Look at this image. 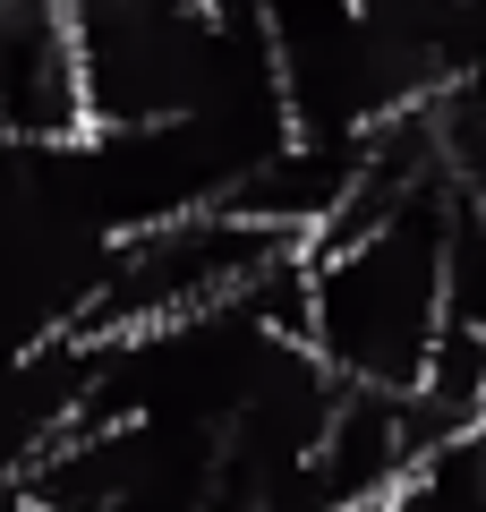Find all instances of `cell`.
<instances>
[{
	"mask_svg": "<svg viewBox=\"0 0 486 512\" xmlns=\"http://www.w3.org/2000/svg\"><path fill=\"white\" fill-rule=\"evenodd\" d=\"M444 325L486 342V205L452 180V214H444Z\"/></svg>",
	"mask_w": 486,
	"mask_h": 512,
	"instance_id": "cell-5",
	"label": "cell"
},
{
	"mask_svg": "<svg viewBox=\"0 0 486 512\" xmlns=\"http://www.w3.org/2000/svg\"><path fill=\"white\" fill-rule=\"evenodd\" d=\"M444 214L452 171L418 180L384 222L307 248V350L342 384L410 393L444 333Z\"/></svg>",
	"mask_w": 486,
	"mask_h": 512,
	"instance_id": "cell-1",
	"label": "cell"
},
{
	"mask_svg": "<svg viewBox=\"0 0 486 512\" xmlns=\"http://www.w3.org/2000/svg\"><path fill=\"white\" fill-rule=\"evenodd\" d=\"M282 248H299V239L265 231V222L231 214V205H197V214L120 231L69 333H137V325H171V316L222 308V299H239Z\"/></svg>",
	"mask_w": 486,
	"mask_h": 512,
	"instance_id": "cell-3",
	"label": "cell"
},
{
	"mask_svg": "<svg viewBox=\"0 0 486 512\" xmlns=\"http://www.w3.org/2000/svg\"><path fill=\"white\" fill-rule=\"evenodd\" d=\"M77 128H86V103H77V52L60 0H9L0 9V137L60 146Z\"/></svg>",
	"mask_w": 486,
	"mask_h": 512,
	"instance_id": "cell-4",
	"label": "cell"
},
{
	"mask_svg": "<svg viewBox=\"0 0 486 512\" xmlns=\"http://www.w3.org/2000/svg\"><path fill=\"white\" fill-rule=\"evenodd\" d=\"M0 9H9V0H0Z\"/></svg>",
	"mask_w": 486,
	"mask_h": 512,
	"instance_id": "cell-7",
	"label": "cell"
},
{
	"mask_svg": "<svg viewBox=\"0 0 486 512\" xmlns=\"http://www.w3.org/2000/svg\"><path fill=\"white\" fill-rule=\"evenodd\" d=\"M86 128H145L188 111L222 69L214 0H60Z\"/></svg>",
	"mask_w": 486,
	"mask_h": 512,
	"instance_id": "cell-2",
	"label": "cell"
},
{
	"mask_svg": "<svg viewBox=\"0 0 486 512\" xmlns=\"http://www.w3.org/2000/svg\"><path fill=\"white\" fill-rule=\"evenodd\" d=\"M0 512H52V504H43L26 478H0Z\"/></svg>",
	"mask_w": 486,
	"mask_h": 512,
	"instance_id": "cell-6",
	"label": "cell"
}]
</instances>
